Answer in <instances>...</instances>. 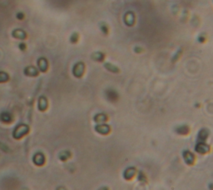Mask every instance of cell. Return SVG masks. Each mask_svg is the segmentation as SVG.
<instances>
[{"label":"cell","mask_w":213,"mask_h":190,"mask_svg":"<svg viewBox=\"0 0 213 190\" xmlns=\"http://www.w3.org/2000/svg\"><path fill=\"white\" fill-rule=\"evenodd\" d=\"M95 130L100 134H106V133H109L110 127L106 124H104V123H100L95 127Z\"/></svg>","instance_id":"10"},{"label":"cell","mask_w":213,"mask_h":190,"mask_svg":"<svg viewBox=\"0 0 213 190\" xmlns=\"http://www.w3.org/2000/svg\"><path fill=\"white\" fill-rule=\"evenodd\" d=\"M57 190H67L65 188H63V187H58L57 188Z\"/></svg>","instance_id":"25"},{"label":"cell","mask_w":213,"mask_h":190,"mask_svg":"<svg viewBox=\"0 0 213 190\" xmlns=\"http://www.w3.org/2000/svg\"><path fill=\"white\" fill-rule=\"evenodd\" d=\"M207 136H208V131L206 129H202L198 133V140L205 143V140L207 138Z\"/></svg>","instance_id":"14"},{"label":"cell","mask_w":213,"mask_h":190,"mask_svg":"<svg viewBox=\"0 0 213 190\" xmlns=\"http://www.w3.org/2000/svg\"><path fill=\"white\" fill-rule=\"evenodd\" d=\"M209 150V148L206 145L204 142H201V143H197V145L196 146V151H197L200 153H205Z\"/></svg>","instance_id":"11"},{"label":"cell","mask_w":213,"mask_h":190,"mask_svg":"<svg viewBox=\"0 0 213 190\" xmlns=\"http://www.w3.org/2000/svg\"><path fill=\"white\" fill-rule=\"evenodd\" d=\"M0 121L3 123H11L13 121V117L8 112H3L0 113Z\"/></svg>","instance_id":"8"},{"label":"cell","mask_w":213,"mask_h":190,"mask_svg":"<svg viewBox=\"0 0 213 190\" xmlns=\"http://www.w3.org/2000/svg\"><path fill=\"white\" fill-rule=\"evenodd\" d=\"M124 23H126L127 26H133L135 23V17L133 12H127L124 15Z\"/></svg>","instance_id":"9"},{"label":"cell","mask_w":213,"mask_h":190,"mask_svg":"<svg viewBox=\"0 0 213 190\" xmlns=\"http://www.w3.org/2000/svg\"><path fill=\"white\" fill-rule=\"evenodd\" d=\"M24 74L28 77H37L39 74L38 70L37 69L36 67L34 66H28L24 68L23 71Z\"/></svg>","instance_id":"5"},{"label":"cell","mask_w":213,"mask_h":190,"mask_svg":"<svg viewBox=\"0 0 213 190\" xmlns=\"http://www.w3.org/2000/svg\"><path fill=\"white\" fill-rule=\"evenodd\" d=\"M37 63H38V69H39L40 72L46 73L47 71H48V62L47 58H43V57L39 58L38 59Z\"/></svg>","instance_id":"4"},{"label":"cell","mask_w":213,"mask_h":190,"mask_svg":"<svg viewBox=\"0 0 213 190\" xmlns=\"http://www.w3.org/2000/svg\"><path fill=\"white\" fill-rule=\"evenodd\" d=\"M106 120V116L103 113H99V114H97L96 116L94 117V121L97 123H103Z\"/></svg>","instance_id":"16"},{"label":"cell","mask_w":213,"mask_h":190,"mask_svg":"<svg viewBox=\"0 0 213 190\" xmlns=\"http://www.w3.org/2000/svg\"><path fill=\"white\" fill-rule=\"evenodd\" d=\"M103 25L101 26V29H102V31H103L104 33H107V32H108V28H107V26H106L105 23H102Z\"/></svg>","instance_id":"21"},{"label":"cell","mask_w":213,"mask_h":190,"mask_svg":"<svg viewBox=\"0 0 213 190\" xmlns=\"http://www.w3.org/2000/svg\"><path fill=\"white\" fill-rule=\"evenodd\" d=\"M29 126L27 125L25 123H21L18 124V126L15 127V128L13 132V138H15L17 140L21 139L24 136H26L28 133H29Z\"/></svg>","instance_id":"1"},{"label":"cell","mask_w":213,"mask_h":190,"mask_svg":"<svg viewBox=\"0 0 213 190\" xmlns=\"http://www.w3.org/2000/svg\"><path fill=\"white\" fill-rule=\"evenodd\" d=\"M78 38H79V36H78L77 33H73V34H72L71 38H70V42L72 43H76L78 41Z\"/></svg>","instance_id":"20"},{"label":"cell","mask_w":213,"mask_h":190,"mask_svg":"<svg viewBox=\"0 0 213 190\" xmlns=\"http://www.w3.org/2000/svg\"><path fill=\"white\" fill-rule=\"evenodd\" d=\"M9 80V75L3 71H0V83H6Z\"/></svg>","instance_id":"17"},{"label":"cell","mask_w":213,"mask_h":190,"mask_svg":"<svg viewBox=\"0 0 213 190\" xmlns=\"http://www.w3.org/2000/svg\"><path fill=\"white\" fill-rule=\"evenodd\" d=\"M134 50L136 51V53H141L143 51V48H139V47H136V48H135V49Z\"/></svg>","instance_id":"24"},{"label":"cell","mask_w":213,"mask_h":190,"mask_svg":"<svg viewBox=\"0 0 213 190\" xmlns=\"http://www.w3.org/2000/svg\"><path fill=\"white\" fill-rule=\"evenodd\" d=\"M104 67L106 68V69L110 71V72H113V73H119L120 69L116 66V65H113V63H104Z\"/></svg>","instance_id":"12"},{"label":"cell","mask_w":213,"mask_h":190,"mask_svg":"<svg viewBox=\"0 0 213 190\" xmlns=\"http://www.w3.org/2000/svg\"><path fill=\"white\" fill-rule=\"evenodd\" d=\"M185 129H189V128H188V127L186 126V125H184V126H180L179 128H177L176 132L178 133H180V134H186L189 131H185Z\"/></svg>","instance_id":"19"},{"label":"cell","mask_w":213,"mask_h":190,"mask_svg":"<svg viewBox=\"0 0 213 190\" xmlns=\"http://www.w3.org/2000/svg\"><path fill=\"white\" fill-rule=\"evenodd\" d=\"M48 107V98L46 97L41 96L38 98V110L41 112H44L46 111L47 108Z\"/></svg>","instance_id":"6"},{"label":"cell","mask_w":213,"mask_h":190,"mask_svg":"<svg viewBox=\"0 0 213 190\" xmlns=\"http://www.w3.org/2000/svg\"><path fill=\"white\" fill-rule=\"evenodd\" d=\"M33 162L36 166H43L46 163V158L45 155L42 152H38L33 157Z\"/></svg>","instance_id":"3"},{"label":"cell","mask_w":213,"mask_h":190,"mask_svg":"<svg viewBox=\"0 0 213 190\" xmlns=\"http://www.w3.org/2000/svg\"><path fill=\"white\" fill-rule=\"evenodd\" d=\"M69 158H71V153L68 150H63L59 153V159L62 162H65Z\"/></svg>","instance_id":"13"},{"label":"cell","mask_w":213,"mask_h":190,"mask_svg":"<svg viewBox=\"0 0 213 190\" xmlns=\"http://www.w3.org/2000/svg\"><path fill=\"white\" fill-rule=\"evenodd\" d=\"M85 71V64L83 62L77 63L73 68V74L76 78H81Z\"/></svg>","instance_id":"2"},{"label":"cell","mask_w":213,"mask_h":190,"mask_svg":"<svg viewBox=\"0 0 213 190\" xmlns=\"http://www.w3.org/2000/svg\"><path fill=\"white\" fill-rule=\"evenodd\" d=\"M16 18H18V19L23 20V18H24V14H23V13H22V12H19V13H17Z\"/></svg>","instance_id":"22"},{"label":"cell","mask_w":213,"mask_h":190,"mask_svg":"<svg viewBox=\"0 0 213 190\" xmlns=\"http://www.w3.org/2000/svg\"><path fill=\"white\" fill-rule=\"evenodd\" d=\"M12 36L13 38H17V39L24 40L27 38V33L24 30L20 29V28H16V29H14L13 31Z\"/></svg>","instance_id":"7"},{"label":"cell","mask_w":213,"mask_h":190,"mask_svg":"<svg viewBox=\"0 0 213 190\" xmlns=\"http://www.w3.org/2000/svg\"><path fill=\"white\" fill-rule=\"evenodd\" d=\"M92 58L95 61H98V62H101L103 61V58H104V54H103L102 52H96V53H93L92 54Z\"/></svg>","instance_id":"15"},{"label":"cell","mask_w":213,"mask_h":190,"mask_svg":"<svg viewBox=\"0 0 213 190\" xmlns=\"http://www.w3.org/2000/svg\"><path fill=\"white\" fill-rule=\"evenodd\" d=\"M18 48H19L20 50H22V51H24V50H25L27 48V45L24 43H21L19 44V45H18Z\"/></svg>","instance_id":"23"},{"label":"cell","mask_w":213,"mask_h":190,"mask_svg":"<svg viewBox=\"0 0 213 190\" xmlns=\"http://www.w3.org/2000/svg\"><path fill=\"white\" fill-rule=\"evenodd\" d=\"M183 156H184V159H185V161H186L188 158H190L191 163H192V164L193 161H194V159H195V158H194V155H193L192 153H191V152H189V151H185L184 153H183Z\"/></svg>","instance_id":"18"}]
</instances>
